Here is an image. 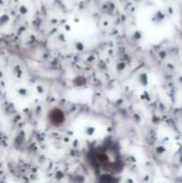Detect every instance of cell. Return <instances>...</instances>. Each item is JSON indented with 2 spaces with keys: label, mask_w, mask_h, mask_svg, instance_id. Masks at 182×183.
<instances>
[{
  "label": "cell",
  "mask_w": 182,
  "mask_h": 183,
  "mask_svg": "<svg viewBox=\"0 0 182 183\" xmlns=\"http://www.w3.org/2000/svg\"><path fill=\"white\" fill-rule=\"evenodd\" d=\"M94 1H97V2H99V1H100V0H94Z\"/></svg>",
  "instance_id": "obj_6"
},
{
  "label": "cell",
  "mask_w": 182,
  "mask_h": 183,
  "mask_svg": "<svg viewBox=\"0 0 182 183\" xmlns=\"http://www.w3.org/2000/svg\"><path fill=\"white\" fill-rule=\"evenodd\" d=\"M10 21H11V17L9 14H7V13L0 14V29L4 28Z\"/></svg>",
  "instance_id": "obj_1"
},
{
  "label": "cell",
  "mask_w": 182,
  "mask_h": 183,
  "mask_svg": "<svg viewBox=\"0 0 182 183\" xmlns=\"http://www.w3.org/2000/svg\"><path fill=\"white\" fill-rule=\"evenodd\" d=\"M4 6V0H0V7H3Z\"/></svg>",
  "instance_id": "obj_5"
},
{
  "label": "cell",
  "mask_w": 182,
  "mask_h": 183,
  "mask_svg": "<svg viewBox=\"0 0 182 183\" xmlns=\"http://www.w3.org/2000/svg\"><path fill=\"white\" fill-rule=\"evenodd\" d=\"M72 1H76V0H72Z\"/></svg>",
  "instance_id": "obj_7"
},
{
  "label": "cell",
  "mask_w": 182,
  "mask_h": 183,
  "mask_svg": "<svg viewBox=\"0 0 182 183\" xmlns=\"http://www.w3.org/2000/svg\"><path fill=\"white\" fill-rule=\"evenodd\" d=\"M18 13H19L21 15H23V16L27 15L29 13L28 7H27V6H25V4H21V6H19V7H18Z\"/></svg>",
  "instance_id": "obj_3"
},
{
  "label": "cell",
  "mask_w": 182,
  "mask_h": 183,
  "mask_svg": "<svg viewBox=\"0 0 182 183\" xmlns=\"http://www.w3.org/2000/svg\"><path fill=\"white\" fill-rule=\"evenodd\" d=\"M73 46L74 48H75V50H77V52H83V50H85V44L81 41H74L73 42Z\"/></svg>",
  "instance_id": "obj_2"
},
{
  "label": "cell",
  "mask_w": 182,
  "mask_h": 183,
  "mask_svg": "<svg viewBox=\"0 0 182 183\" xmlns=\"http://www.w3.org/2000/svg\"><path fill=\"white\" fill-rule=\"evenodd\" d=\"M57 40L61 41L60 43H65V41H67V39H65V35L63 34V33H59L58 36H57Z\"/></svg>",
  "instance_id": "obj_4"
}]
</instances>
